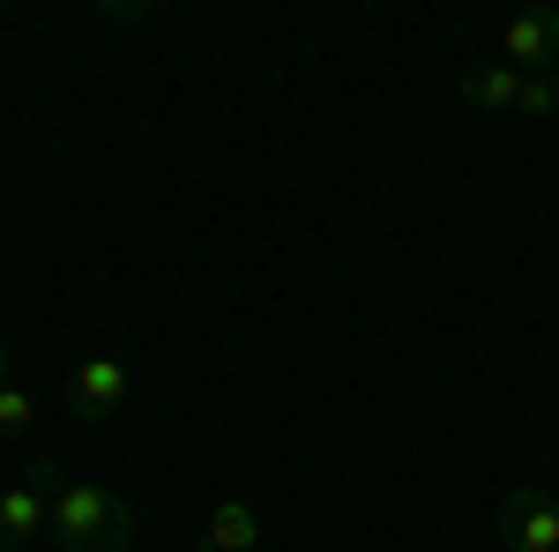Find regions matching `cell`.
<instances>
[{
	"label": "cell",
	"mask_w": 559,
	"mask_h": 552,
	"mask_svg": "<svg viewBox=\"0 0 559 552\" xmlns=\"http://www.w3.org/2000/svg\"><path fill=\"white\" fill-rule=\"evenodd\" d=\"M254 538H261V515H254V501H216L210 530H202V552H247Z\"/></svg>",
	"instance_id": "obj_6"
},
{
	"label": "cell",
	"mask_w": 559,
	"mask_h": 552,
	"mask_svg": "<svg viewBox=\"0 0 559 552\" xmlns=\"http://www.w3.org/2000/svg\"><path fill=\"white\" fill-rule=\"evenodd\" d=\"M500 68L515 75H552L559 68V8H522L500 38Z\"/></svg>",
	"instance_id": "obj_4"
},
{
	"label": "cell",
	"mask_w": 559,
	"mask_h": 552,
	"mask_svg": "<svg viewBox=\"0 0 559 552\" xmlns=\"http://www.w3.org/2000/svg\"><path fill=\"white\" fill-rule=\"evenodd\" d=\"M60 485H68V478H60L52 463H31L23 485L0 493V552L45 545V530H52V493H60Z\"/></svg>",
	"instance_id": "obj_2"
},
{
	"label": "cell",
	"mask_w": 559,
	"mask_h": 552,
	"mask_svg": "<svg viewBox=\"0 0 559 552\" xmlns=\"http://www.w3.org/2000/svg\"><path fill=\"white\" fill-rule=\"evenodd\" d=\"M500 545L508 552H559V493L545 478H522L500 501Z\"/></svg>",
	"instance_id": "obj_3"
},
{
	"label": "cell",
	"mask_w": 559,
	"mask_h": 552,
	"mask_svg": "<svg viewBox=\"0 0 559 552\" xmlns=\"http://www.w3.org/2000/svg\"><path fill=\"white\" fill-rule=\"evenodd\" d=\"M463 97L485 105V113H515L522 75H515V68H471V75H463Z\"/></svg>",
	"instance_id": "obj_7"
},
{
	"label": "cell",
	"mask_w": 559,
	"mask_h": 552,
	"mask_svg": "<svg viewBox=\"0 0 559 552\" xmlns=\"http://www.w3.org/2000/svg\"><path fill=\"white\" fill-rule=\"evenodd\" d=\"M68 403H75L83 419H112V411L128 403V366H120V359H83V366L68 374Z\"/></svg>",
	"instance_id": "obj_5"
},
{
	"label": "cell",
	"mask_w": 559,
	"mask_h": 552,
	"mask_svg": "<svg viewBox=\"0 0 559 552\" xmlns=\"http://www.w3.org/2000/svg\"><path fill=\"white\" fill-rule=\"evenodd\" d=\"M23 425H31V388L0 381V433H23Z\"/></svg>",
	"instance_id": "obj_9"
},
{
	"label": "cell",
	"mask_w": 559,
	"mask_h": 552,
	"mask_svg": "<svg viewBox=\"0 0 559 552\" xmlns=\"http://www.w3.org/2000/svg\"><path fill=\"white\" fill-rule=\"evenodd\" d=\"M515 113H522V120H552V113H559V90H552V75H522Z\"/></svg>",
	"instance_id": "obj_8"
},
{
	"label": "cell",
	"mask_w": 559,
	"mask_h": 552,
	"mask_svg": "<svg viewBox=\"0 0 559 552\" xmlns=\"http://www.w3.org/2000/svg\"><path fill=\"white\" fill-rule=\"evenodd\" d=\"M60 552H128L134 545V508L112 493V485H90V478H68L52 493V530H45Z\"/></svg>",
	"instance_id": "obj_1"
},
{
	"label": "cell",
	"mask_w": 559,
	"mask_h": 552,
	"mask_svg": "<svg viewBox=\"0 0 559 552\" xmlns=\"http://www.w3.org/2000/svg\"><path fill=\"white\" fill-rule=\"evenodd\" d=\"M552 90H559V68H552Z\"/></svg>",
	"instance_id": "obj_11"
},
{
	"label": "cell",
	"mask_w": 559,
	"mask_h": 552,
	"mask_svg": "<svg viewBox=\"0 0 559 552\" xmlns=\"http://www.w3.org/2000/svg\"><path fill=\"white\" fill-rule=\"evenodd\" d=\"M0 381H8V343H0Z\"/></svg>",
	"instance_id": "obj_10"
}]
</instances>
